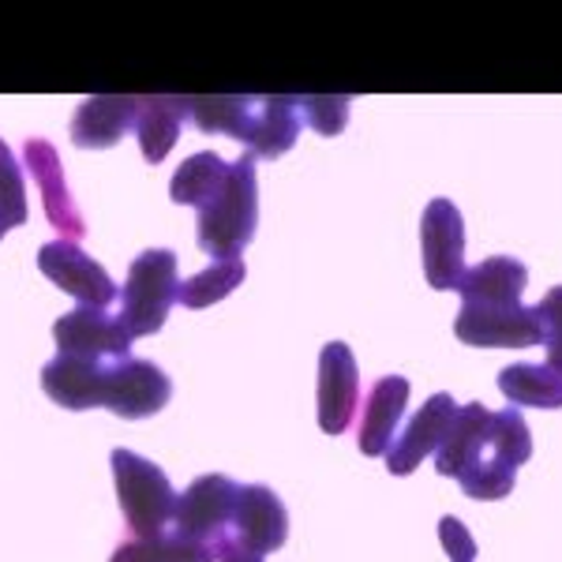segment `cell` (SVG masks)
I'll list each match as a JSON object with an SVG mask.
<instances>
[{"label":"cell","instance_id":"obj_6","mask_svg":"<svg viewBox=\"0 0 562 562\" xmlns=\"http://www.w3.org/2000/svg\"><path fill=\"white\" fill-rule=\"evenodd\" d=\"M53 338H57V357L94 360V364H121L132 357V334L113 312H98V307H71L53 323Z\"/></svg>","mask_w":562,"mask_h":562},{"label":"cell","instance_id":"obj_25","mask_svg":"<svg viewBox=\"0 0 562 562\" xmlns=\"http://www.w3.org/2000/svg\"><path fill=\"white\" fill-rule=\"evenodd\" d=\"M109 562H214V551L206 548V543H192L169 529L154 540L132 537V540L116 543V551L109 555Z\"/></svg>","mask_w":562,"mask_h":562},{"label":"cell","instance_id":"obj_20","mask_svg":"<svg viewBox=\"0 0 562 562\" xmlns=\"http://www.w3.org/2000/svg\"><path fill=\"white\" fill-rule=\"evenodd\" d=\"M188 121V98L158 94V98H139V116H135V139L150 166H161L169 158V150L177 147L180 128Z\"/></svg>","mask_w":562,"mask_h":562},{"label":"cell","instance_id":"obj_10","mask_svg":"<svg viewBox=\"0 0 562 562\" xmlns=\"http://www.w3.org/2000/svg\"><path fill=\"white\" fill-rule=\"evenodd\" d=\"M173 397V383L154 360L128 357L109 371L105 405L102 409L116 413L121 420H147V416L161 413Z\"/></svg>","mask_w":562,"mask_h":562},{"label":"cell","instance_id":"obj_23","mask_svg":"<svg viewBox=\"0 0 562 562\" xmlns=\"http://www.w3.org/2000/svg\"><path fill=\"white\" fill-rule=\"evenodd\" d=\"M529 458H532V435L529 424L521 420V413L518 409L492 413V424H487V454L480 461H492V465L506 469V473H518Z\"/></svg>","mask_w":562,"mask_h":562},{"label":"cell","instance_id":"obj_1","mask_svg":"<svg viewBox=\"0 0 562 562\" xmlns=\"http://www.w3.org/2000/svg\"><path fill=\"white\" fill-rule=\"evenodd\" d=\"M195 240L214 259H240L259 225V180H256V154H240L229 161L222 192L199 211Z\"/></svg>","mask_w":562,"mask_h":562},{"label":"cell","instance_id":"obj_26","mask_svg":"<svg viewBox=\"0 0 562 562\" xmlns=\"http://www.w3.org/2000/svg\"><path fill=\"white\" fill-rule=\"evenodd\" d=\"M248 105L251 94H203V98H188V116L195 121L199 132L240 139Z\"/></svg>","mask_w":562,"mask_h":562},{"label":"cell","instance_id":"obj_11","mask_svg":"<svg viewBox=\"0 0 562 562\" xmlns=\"http://www.w3.org/2000/svg\"><path fill=\"white\" fill-rule=\"evenodd\" d=\"M315 405H319V428L326 435H341L357 416L360 371L346 341H330L319 352V394H315Z\"/></svg>","mask_w":562,"mask_h":562},{"label":"cell","instance_id":"obj_9","mask_svg":"<svg viewBox=\"0 0 562 562\" xmlns=\"http://www.w3.org/2000/svg\"><path fill=\"white\" fill-rule=\"evenodd\" d=\"M23 169L34 177V184H38L49 225L60 233V240L76 244L87 233V222H83V214H79L76 199H71V192H68V180H65V169H60L57 147H53L49 139H42V135H26Z\"/></svg>","mask_w":562,"mask_h":562},{"label":"cell","instance_id":"obj_14","mask_svg":"<svg viewBox=\"0 0 562 562\" xmlns=\"http://www.w3.org/2000/svg\"><path fill=\"white\" fill-rule=\"evenodd\" d=\"M458 413V402L450 394H431L428 402L420 405V413L405 424V431L390 442L386 450V473L390 476H409L420 469V461L435 454L442 442V435L450 431V420Z\"/></svg>","mask_w":562,"mask_h":562},{"label":"cell","instance_id":"obj_8","mask_svg":"<svg viewBox=\"0 0 562 562\" xmlns=\"http://www.w3.org/2000/svg\"><path fill=\"white\" fill-rule=\"evenodd\" d=\"M420 256H424V278L431 289L447 293L458 289L465 274V222L450 199H431L420 217Z\"/></svg>","mask_w":562,"mask_h":562},{"label":"cell","instance_id":"obj_5","mask_svg":"<svg viewBox=\"0 0 562 562\" xmlns=\"http://www.w3.org/2000/svg\"><path fill=\"white\" fill-rule=\"evenodd\" d=\"M454 334L476 349H529L543 341V319L525 304H461Z\"/></svg>","mask_w":562,"mask_h":562},{"label":"cell","instance_id":"obj_24","mask_svg":"<svg viewBox=\"0 0 562 562\" xmlns=\"http://www.w3.org/2000/svg\"><path fill=\"white\" fill-rule=\"evenodd\" d=\"M244 278H248V267H244V259H214L206 270H199L188 281H180V293H177V304L192 307H211L217 301H225L229 293H237L244 285Z\"/></svg>","mask_w":562,"mask_h":562},{"label":"cell","instance_id":"obj_2","mask_svg":"<svg viewBox=\"0 0 562 562\" xmlns=\"http://www.w3.org/2000/svg\"><path fill=\"white\" fill-rule=\"evenodd\" d=\"M109 465H113L116 503H121L132 537L154 540L161 532H169L177 510V487L169 484V476L150 458H139L135 450L124 447L109 454Z\"/></svg>","mask_w":562,"mask_h":562},{"label":"cell","instance_id":"obj_21","mask_svg":"<svg viewBox=\"0 0 562 562\" xmlns=\"http://www.w3.org/2000/svg\"><path fill=\"white\" fill-rule=\"evenodd\" d=\"M225 177H229V161L214 150H199L177 169L173 180H169V199H173L177 206H195V211H203V206L222 192Z\"/></svg>","mask_w":562,"mask_h":562},{"label":"cell","instance_id":"obj_4","mask_svg":"<svg viewBox=\"0 0 562 562\" xmlns=\"http://www.w3.org/2000/svg\"><path fill=\"white\" fill-rule=\"evenodd\" d=\"M237 495H240V484H233L229 476H222V473L199 476L177 495V510H173V525H169V529L192 543L214 548V543L229 532L233 510H237Z\"/></svg>","mask_w":562,"mask_h":562},{"label":"cell","instance_id":"obj_27","mask_svg":"<svg viewBox=\"0 0 562 562\" xmlns=\"http://www.w3.org/2000/svg\"><path fill=\"white\" fill-rule=\"evenodd\" d=\"M0 222L12 229V225L26 222V180L23 166L15 161L12 147L0 139Z\"/></svg>","mask_w":562,"mask_h":562},{"label":"cell","instance_id":"obj_22","mask_svg":"<svg viewBox=\"0 0 562 562\" xmlns=\"http://www.w3.org/2000/svg\"><path fill=\"white\" fill-rule=\"evenodd\" d=\"M498 390L510 405L562 409V375L548 364H510L498 371Z\"/></svg>","mask_w":562,"mask_h":562},{"label":"cell","instance_id":"obj_3","mask_svg":"<svg viewBox=\"0 0 562 562\" xmlns=\"http://www.w3.org/2000/svg\"><path fill=\"white\" fill-rule=\"evenodd\" d=\"M180 274H177V251L169 248H147L132 259L128 278L121 289V312L116 319L132 338H147L166 326L169 307L177 304Z\"/></svg>","mask_w":562,"mask_h":562},{"label":"cell","instance_id":"obj_7","mask_svg":"<svg viewBox=\"0 0 562 562\" xmlns=\"http://www.w3.org/2000/svg\"><path fill=\"white\" fill-rule=\"evenodd\" d=\"M38 270L57 289H65L71 301H79V307L109 312V307L121 301V289H116V281L105 274L102 262H94L83 248H79V244H71V240L42 244Z\"/></svg>","mask_w":562,"mask_h":562},{"label":"cell","instance_id":"obj_31","mask_svg":"<svg viewBox=\"0 0 562 562\" xmlns=\"http://www.w3.org/2000/svg\"><path fill=\"white\" fill-rule=\"evenodd\" d=\"M211 551H214V562H267L262 555H256V551H248L244 543L233 540L229 532H225V537L217 540Z\"/></svg>","mask_w":562,"mask_h":562},{"label":"cell","instance_id":"obj_19","mask_svg":"<svg viewBox=\"0 0 562 562\" xmlns=\"http://www.w3.org/2000/svg\"><path fill=\"white\" fill-rule=\"evenodd\" d=\"M529 285V267L514 256H492L476 267H465L458 281L461 304H521Z\"/></svg>","mask_w":562,"mask_h":562},{"label":"cell","instance_id":"obj_13","mask_svg":"<svg viewBox=\"0 0 562 562\" xmlns=\"http://www.w3.org/2000/svg\"><path fill=\"white\" fill-rule=\"evenodd\" d=\"M301 128H304L301 98L259 94V98H251L248 116H244L240 143L248 147V154H256V158H281L285 150H293Z\"/></svg>","mask_w":562,"mask_h":562},{"label":"cell","instance_id":"obj_18","mask_svg":"<svg viewBox=\"0 0 562 562\" xmlns=\"http://www.w3.org/2000/svg\"><path fill=\"white\" fill-rule=\"evenodd\" d=\"M487 424H492V409L484 402L458 405L450 431L442 435L439 450H435V469L439 476H461L465 469H473L480 458L487 454Z\"/></svg>","mask_w":562,"mask_h":562},{"label":"cell","instance_id":"obj_16","mask_svg":"<svg viewBox=\"0 0 562 562\" xmlns=\"http://www.w3.org/2000/svg\"><path fill=\"white\" fill-rule=\"evenodd\" d=\"M139 116V98L128 94H94L83 98L71 116V143L79 150H105L116 147Z\"/></svg>","mask_w":562,"mask_h":562},{"label":"cell","instance_id":"obj_30","mask_svg":"<svg viewBox=\"0 0 562 562\" xmlns=\"http://www.w3.org/2000/svg\"><path fill=\"white\" fill-rule=\"evenodd\" d=\"M439 540L442 548H447L450 562H473L476 559V540L473 532L461 525L454 514H447V518H439Z\"/></svg>","mask_w":562,"mask_h":562},{"label":"cell","instance_id":"obj_32","mask_svg":"<svg viewBox=\"0 0 562 562\" xmlns=\"http://www.w3.org/2000/svg\"><path fill=\"white\" fill-rule=\"evenodd\" d=\"M4 233H8V225H4V222H0V240H4Z\"/></svg>","mask_w":562,"mask_h":562},{"label":"cell","instance_id":"obj_29","mask_svg":"<svg viewBox=\"0 0 562 562\" xmlns=\"http://www.w3.org/2000/svg\"><path fill=\"white\" fill-rule=\"evenodd\" d=\"M537 312L543 319V346H548V360H543V364L562 375V285H555L543 296L537 304Z\"/></svg>","mask_w":562,"mask_h":562},{"label":"cell","instance_id":"obj_17","mask_svg":"<svg viewBox=\"0 0 562 562\" xmlns=\"http://www.w3.org/2000/svg\"><path fill=\"white\" fill-rule=\"evenodd\" d=\"M113 364H94V360H76V357H53L42 368V390L71 413L102 409L105 405V386Z\"/></svg>","mask_w":562,"mask_h":562},{"label":"cell","instance_id":"obj_15","mask_svg":"<svg viewBox=\"0 0 562 562\" xmlns=\"http://www.w3.org/2000/svg\"><path fill=\"white\" fill-rule=\"evenodd\" d=\"M409 379L405 375H383L379 383H371L364 409H360V428H357V447L364 458H386L390 442L397 439V424L409 405Z\"/></svg>","mask_w":562,"mask_h":562},{"label":"cell","instance_id":"obj_28","mask_svg":"<svg viewBox=\"0 0 562 562\" xmlns=\"http://www.w3.org/2000/svg\"><path fill=\"white\" fill-rule=\"evenodd\" d=\"M349 105L352 98L346 94H304L301 98V116L304 124H312L319 135H341L346 132V121H349Z\"/></svg>","mask_w":562,"mask_h":562},{"label":"cell","instance_id":"obj_12","mask_svg":"<svg viewBox=\"0 0 562 562\" xmlns=\"http://www.w3.org/2000/svg\"><path fill=\"white\" fill-rule=\"evenodd\" d=\"M229 537L262 559L289 540V510L274 487L240 484L237 510H233V521H229Z\"/></svg>","mask_w":562,"mask_h":562}]
</instances>
